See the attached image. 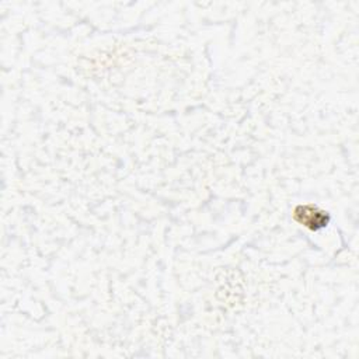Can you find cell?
<instances>
[{
    "label": "cell",
    "instance_id": "1",
    "mask_svg": "<svg viewBox=\"0 0 359 359\" xmlns=\"http://www.w3.org/2000/svg\"><path fill=\"white\" fill-rule=\"evenodd\" d=\"M293 219L309 230L317 231L324 229L330 223V215L327 210L320 209L316 205L304 203L297 205L293 210Z\"/></svg>",
    "mask_w": 359,
    "mask_h": 359
}]
</instances>
